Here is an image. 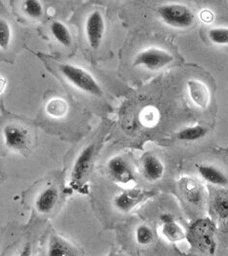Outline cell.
Returning a JSON list of instances; mask_svg holds the SVG:
<instances>
[{
    "label": "cell",
    "mask_w": 228,
    "mask_h": 256,
    "mask_svg": "<svg viewBox=\"0 0 228 256\" xmlns=\"http://www.w3.org/2000/svg\"><path fill=\"white\" fill-rule=\"evenodd\" d=\"M190 244L199 252L212 256L216 250V225L209 218H201L193 222L186 233Z\"/></svg>",
    "instance_id": "cell-1"
},
{
    "label": "cell",
    "mask_w": 228,
    "mask_h": 256,
    "mask_svg": "<svg viewBox=\"0 0 228 256\" xmlns=\"http://www.w3.org/2000/svg\"><path fill=\"white\" fill-rule=\"evenodd\" d=\"M58 68L64 78L77 90L96 98L104 96V92L98 82L86 70L72 64H62Z\"/></svg>",
    "instance_id": "cell-2"
},
{
    "label": "cell",
    "mask_w": 228,
    "mask_h": 256,
    "mask_svg": "<svg viewBox=\"0 0 228 256\" xmlns=\"http://www.w3.org/2000/svg\"><path fill=\"white\" fill-rule=\"evenodd\" d=\"M158 15L166 24L176 28H188L195 20L192 10L180 3H167L160 6Z\"/></svg>",
    "instance_id": "cell-3"
},
{
    "label": "cell",
    "mask_w": 228,
    "mask_h": 256,
    "mask_svg": "<svg viewBox=\"0 0 228 256\" xmlns=\"http://www.w3.org/2000/svg\"><path fill=\"white\" fill-rule=\"evenodd\" d=\"M4 146L14 152H24L28 149L32 142L30 132L24 125L9 123L2 130Z\"/></svg>",
    "instance_id": "cell-4"
},
{
    "label": "cell",
    "mask_w": 228,
    "mask_h": 256,
    "mask_svg": "<svg viewBox=\"0 0 228 256\" xmlns=\"http://www.w3.org/2000/svg\"><path fill=\"white\" fill-rule=\"evenodd\" d=\"M174 62L170 52L157 47H150L140 51L134 60V66L144 68L148 70H160Z\"/></svg>",
    "instance_id": "cell-5"
},
{
    "label": "cell",
    "mask_w": 228,
    "mask_h": 256,
    "mask_svg": "<svg viewBox=\"0 0 228 256\" xmlns=\"http://www.w3.org/2000/svg\"><path fill=\"white\" fill-rule=\"evenodd\" d=\"M95 155V144H90L85 147L77 156L70 174V184L76 189L84 185L92 170Z\"/></svg>",
    "instance_id": "cell-6"
},
{
    "label": "cell",
    "mask_w": 228,
    "mask_h": 256,
    "mask_svg": "<svg viewBox=\"0 0 228 256\" xmlns=\"http://www.w3.org/2000/svg\"><path fill=\"white\" fill-rule=\"evenodd\" d=\"M153 195L154 193L152 191H148L140 188L127 189L119 193L114 198V206L119 212L127 214L133 210L140 204L148 200Z\"/></svg>",
    "instance_id": "cell-7"
},
{
    "label": "cell",
    "mask_w": 228,
    "mask_h": 256,
    "mask_svg": "<svg viewBox=\"0 0 228 256\" xmlns=\"http://www.w3.org/2000/svg\"><path fill=\"white\" fill-rule=\"evenodd\" d=\"M106 32V22L100 11H92L85 22V34L89 46L98 50L104 40Z\"/></svg>",
    "instance_id": "cell-8"
},
{
    "label": "cell",
    "mask_w": 228,
    "mask_h": 256,
    "mask_svg": "<svg viewBox=\"0 0 228 256\" xmlns=\"http://www.w3.org/2000/svg\"><path fill=\"white\" fill-rule=\"evenodd\" d=\"M108 170L115 182L126 185L134 182L133 168L122 156L110 158L108 162Z\"/></svg>",
    "instance_id": "cell-9"
},
{
    "label": "cell",
    "mask_w": 228,
    "mask_h": 256,
    "mask_svg": "<svg viewBox=\"0 0 228 256\" xmlns=\"http://www.w3.org/2000/svg\"><path fill=\"white\" fill-rule=\"evenodd\" d=\"M186 87L190 100L196 106L202 110L209 106L210 94L208 86L205 83L196 79H190L186 83Z\"/></svg>",
    "instance_id": "cell-10"
},
{
    "label": "cell",
    "mask_w": 228,
    "mask_h": 256,
    "mask_svg": "<svg viewBox=\"0 0 228 256\" xmlns=\"http://www.w3.org/2000/svg\"><path fill=\"white\" fill-rule=\"evenodd\" d=\"M79 252L70 240L57 234H53L47 244L46 256H78Z\"/></svg>",
    "instance_id": "cell-11"
},
{
    "label": "cell",
    "mask_w": 228,
    "mask_h": 256,
    "mask_svg": "<svg viewBox=\"0 0 228 256\" xmlns=\"http://www.w3.org/2000/svg\"><path fill=\"white\" fill-rule=\"evenodd\" d=\"M142 172L144 178L150 182H156L165 174V166L162 161L152 154H146L142 160Z\"/></svg>",
    "instance_id": "cell-12"
},
{
    "label": "cell",
    "mask_w": 228,
    "mask_h": 256,
    "mask_svg": "<svg viewBox=\"0 0 228 256\" xmlns=\"http://www.w3.org/2000/svg\"><path fill=\"white\" fill-rule=\"evenodd\" d=\"M58 202V191L56 186H48L44 188L36 198V210L41 214L52 212Z\"/></svg>",
    "instance_id": "cell-13"
},
{
    "label": "cell",
    "mask_w": 228,
    "mask_h": 256,
    "mask_svg": "<svg viewBox=\"0 0 228 256\" xmlns=\"http://www.w3.org/2000/svg\"><path fill=\"white\" fill-rule=\"evenodd\" d=\"M162 227L161 233L164 238H167L171 242H178L186 238V232L184 228L176 222L174 218L170 214H164L161 216Z\"/></svg>",
    "instance_id": "cell-14"
},
{
    "label": "cell",
    "mask_w": 228,
    "mask_h": 256,
    "mask_svg": "<svg viewBox=\"0 0 228 256\" xmlns=\"http://www.w3.org/2000/svg\"><path fill=\"white\" fill-rule=\"evenodd\" d=\"M196 168L200 176L207 182L216 186H226L228 184L226 174L218 168L212 165H197Z\"/></svg>",
    "instance_id": "cell-15"
},
{
    "label": "cell",
    "mask_w": 228,
    "mask_h": 256,
    "mask_svg": "<svg viewBox=\"0 0 228 256\" xmlns=\"http://www.w3.org/2000/svg\"><path fill=\"white\" fill-rule=\"evenodd\" d=\"M180 189L188 201L190 202L198 204L202 201L203 188L202 185L197 180L190 178H184V180H180Z\"/></svg>",
    "instance_id": "cell-16"
},
{
    "label": "cell",
    "mask_w": 228,
    "mask_h": 256,
    "mask_svg": "<svg viewBox=\"0 0 228 256\" xmlns=\"http://www.w3.org/2000/svg\"><path fill=\"white\" fill-rule=\"evenodd\" d=\"M50 32L58 44L64 47H70L72 43V36L68 28L60 20L52 22Z\"/></svg>",
    "instance_id": "cell-17"
},
{
    "label": "cell",
    "mask_w": 228,
    "mask_h": 256,
    "mask_svg": "<svg viewBox=\"0 0 228 256\" xmlns=\"http://www.w3.org/2000/svg\"><path fill=\"white\" fill-rule=\"evenodd\" d=\"M45 111L47 115L51 118L62 119L68 112V104L66 100L62 98H54L47 102L45 106Z\"/></svg>",
    "instance_id": "cell-18"
},
{
    "label": "cell",
    "mask_w": 228,
    "mask_h": 256,
    "mask_svg": "<svg viewBox=\"0 0 228 256\" xmlns=\"http://www.w3.org/2000/svg\"><path fill=\"white\" fill-rule=\"evenodd\" d=\"M207 134H208L207 128L200 125H196V126L180 130L176 134V138L182 142H195L203 138Z\"/></svg>",
    "instance_id": "cell-19"
},
{
    "label": "cell",
    "mask_w": 228,
    "mask_h": 256,
    "mask_svg": "<svg viewBox=\"0 0 228 256\" xmlns=\"http://www.w3.org/2000/svg\"><path fill=\"white\" fill-rule=\"evenodd\" d=\"M13 30L10 22L0 17V50L7 51L12 45Z\"/></svg>",
    "instance_id": "cell-20"
},
{
    "label": "cell",
    "mask_w": 228,
    "mask_h": 256,
    "mask_svg": "<svg viewBox=\"0 0 228 256\" xmlns=\"http://www.w3.org/2000/svg\"><path fill=\"white\" fill-rule=\"evenodd\" d=\"M212 210L220 220L228 218V194L220 193L212 201Z\"/></svg>",
    "instance_id": "cell-21"
},
{
    "label": "cell",
    "mask_w": 228,
    "mask_h": 256,
    "mask_svg": "<svg viewBox=\"0 0 228 256\" xmlns=\"http://www.w3.org/2000/svg\"><path fill=\"white\" fill-rule=\"evenodd\" d=\"M22 9L24 14L30 18L38 20L44 14V7L42 3L38 0H26L22 3Z\"/></svg>",
    "instance_id": "cell-22"
},
{
    "label": "cell",
    "mask_w": 228,
    "mask_h": 256,
    "mask_svg": "<svg viewBox=\"0 0 228 256\" xmlns=\"http://www.w3.org/2000/svg\"><path fill=\"white\" fill-rule=\"evenodd\" d=\"M134 238L140 246H148L154 240V233L150 227L142 224L138 225L134 231Z\"/></svg>",
    "instance_id": "cell-23"
},
{
    "label": "cell",
    "mask_w": 228,
    "mask_h": 256,
    "mask_svg": "<svg viewBox=\"0 0 228 256\" xmlns=\"http://www.w3.org/2000/svg\"><path fill=\"white\" fill-rule=\"evenodd\" d=\"M140 121L142 125L152 128L159 121V112L153 106H146L142 110L140 114Z\"/></svg>",
    "instance_id": "cell-24"
},
{
    "label": "cell",
    "mask_w": 228,
    "mask_h": 256,
    "mask_svg": "<svg viewBox=\"0 0 228 256\" xmlns=\"http://www.w3.org/2000/svg\"><path fill=\"white\" fill-rule=\"evenodd\" d=\"M210 40L216 45H228V28H214L208 32Z\"/></svg>",
    "instance_id": "cell-25"
},
{
    "label": "cell",
    "mask_w": 228,
    "mask_h": 256,
    "mask_svg": "<svg viewBox=\"0 0 228 256\" xmlns=\"http://www.w3.org/2000/svg\"><path fill=\"white\" fill-rule=\"evenodd\" d=\"M18 256H32V244L30 242L26 244V246L22 248Z\"/></svg>",
    "instance_id": "cell-26"
},
{
    "label": "cell",
    "mask_w": 228,
    "mask_h": 256,
    "mask_svg": "<svg viewBox=\"0 0 228 256\" xmlns=\"http://www.w3.org/2000/svg\"><path fill=\"white\" fill-rule=\"evenodd\" d=\"M7 85H8V80L6 79V77H4L3 75H0V94H3L7 89Z\"/></svg>",
    "instance_id": "cell-27"
}]
</instances>
